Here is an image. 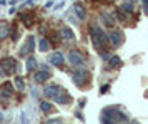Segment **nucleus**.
<instances>
[{
    "label": "nucleus",
    "mask_w": 148,
    "mask_h": 124,
    "mask_svg": "<svg viewBox=\"0 0 148 124\" xmlns=\"http://www.w3.org/2000/svg\"><path fill=\"white\" fill-rule=\"evenodd\" d=\"M92 40L97 48H103L108 43V35H105L98 26H95V28H92Z\"/></svg>",
    "instance_id": "f257e3e1"
},
{
    "label": "nucleus",
    "mask_w": 148,
    "mask_h": 124,
    "mask_svg": "<svg viewBox=\"0 0 148 124\" xmlns=\"http://www.w3.org/2000/svg\"><path fill=\"white\" fill-rule=\"evenodd\" d=\"M73 81H75V85L83 86L90 81V75H88V71H77L73 76Z\"/></svg>",
    "instance_id": "f03ea898"
},
{
    "label": "nucleus",
    "mask_w": 148,
    "mask_h": 124,
    "mask_svg": "<svg viewBox=\"0 0 148 124\" xmlns=\"http://www.w3.org/2000/svg\"><path fill=\"white\" fill-rule=\"evenodd\" d=\"M68 60L72 65H83V56L80 51H70L68 53Z\"/></svg>",
    "instance_id": "7ed1b4c3"
},
{
    "label": "nucleus",
    "mask_w": 148,
    "mask_h": 124,
    "mask_svg": "<svg viewBox=\"0 0 148 124\" xmlns=\"http://www.w3.org/2000/svg\"><path fill=\"white\" fill-rule=\"evenodd\" d=\"M60 91H62V89L58 88V86L52 85V86H47L43 93H45V96H48V98H57V94H58Z\"/></svg>",
    "instance_id": "20e7f679"
},
{
    "label": "nucleus",
    "mask_w": 148,
    "mask_h": 124,
    "mask_svg": "<svg viewBox=\"0 0 148 124\" xmlns=\"http://www.w3.org/2000/svg\"><path fill=\"white\" fill-rule=\"evenodd\" d=\"M63 55H62L60 51H57V53H53L52 56H50V61H52V65H57V66H60V65H63Z\"/></svg>",
    "instance_id": "39448f33"
},
{
    "label": "nucleus",
    "mask_w": 148,
    "mask_h": 124,
    "mask_svg": "<svg viewBox=\"0 0 148 124\" xmlns=\"http://www.w3.org/2000/svg\"><path fill=\"white\" fill-rule=\"evenodd\" d=\"M108 40L112 41V45L118 46L121 43V35L118 32H113V33H110V35H108Z\"/></svg>",
    "instance_id": "423d86ee"
},
{
    "label": "nucleus",
    "mask_w": 148,
    "mask_h": 124,
    "mask_svg": "<svg viewBox=\"0 0 148 124\" xmlns=\"http://www.w3.org/2000/svg\"><path fill=\"white\" fill-rule=\"evenodd\" d=\"M2 65H3V68H5V70H7V73H14L15 71V61L14 60H5V61H2Z\"/></svg>",
    "instance_id": "0eeeda50"
},
{
    "label": "nucleus",
    "mask_w": 148,
    "mask_h": 124,
    "mask_svg": "<svg viewBox=\"0 0 148 124\" xmlns=\"http://www.w3.org/2000/svg\"><path fill=\"white\" fill-rule=\"evenodd\" d=\"M57 101L60 103V104H67V103H70V94H67V93H63V91H60L58 94H57Z\"/></svg>",
    "instance_id": "6e6552de"
},
{
    "label": "nucleus",
    "mask_w": 148,
    "mask_h": 124,
    "mask_svg": "<svg viewBox=\"0 0 148 124\" xmlns=\"http://www.w3.org/2000/svg\"><path fill=\"white\" fill-rule=\"evenodd\" d=\"M48 78H50V75H48L47 71H40V73H37V76H35V79H37L38 83H43V81H47Z\"/></svg>",
    "instance_id": "1a4fd4ad"
},
{
    "label": "nucleus",
    "mask_w": 148,
    "mask_h": 124,
    "mask_svg": "<svg viewBox=\"0 0 148 124\" xmlns=\"http://www.w3.org/2000/svg\"><path fill=\"white\" fill-rule=\"evenodd\" d=\"M62 37H63L65 40H72V38H73V33H72V30H70V28L63 26V28H62Z\"/></svg>",
    "instance_id": "9d476101"
},
{
    "label": "nucleus",
    "mask_w": 148,
    "mask_h": 124,
    "mask_svg": "<svg viewBox=\"0 0 148 124\" xmlns=\"http://www.w3.org/2000/svg\"><path fill=\"white\" fill-rule=\"evenodd\" d=\"M118 66H121V61L118 56H113V58L110 60V63H108V68H118Z\"/></svg>",
    "instance_id": "9b49d317"
},
{
    "label": "nucleus",
    "mask_w": 148,
    "mask_h": 124,
    "mask_svg": "<svg viewBox=\"0 0 148 124\" xmlns=\"http://www.w3.org/2000/svg\"><path fill=\"white\" fill-rule=\"evenodd\" d=\"M40 108H42V111H43V112L53 111V106L50 104V103H47V101H42V103H40Z\"/></svg>",
    "instance_id": "f8f14e48"
},
{
    "label": "nucleus",
    "mask_w": 148,
    "mask_h": 124,
    "mask_svg": "<svg viewBox=\"0 0 148 124\" xmlns=\"http://www.w3.org/2000/svg\"><path fill=\"white\" fill-rule=\"evenodd\" d=\"M38 46H40L42 51H47L48 48H50V43H48V40H47V38H42V40H40V43H38Z\"/></svg>",
    "instance_id": "ddd939ff"
},
{
    "label": "nucleus",
    "mask_w": 148,
    "mask_h": 124,
    "mask_svg": "<svg viewBox=\"0 0 148 124\" xmlns=\"http://www.w3.org/2000/svg\"><path fill=\"white\" fill-rule=\"evenodd\" d=\"M35 68H37V61H35L34 58H28L27 60V70L28 71H34Z\"/></svg>",
    "instance_id": "4468645a"
},
{
    "label": "nucleus",
    "mask_w": 148,
    "mask_h": 124,
    "mask_svg": "<svg viewBox=\"0 0 148 124\" xmlns=\"http://www.w3.org/2000/svg\"><path fill=\"white\" fill-rule=\"evenodd\" d=\"M75 12H77V15H78L80 18L85 17V10H83V7H82L80 3H77V5H75Z\"/></svg>",
    "instance_id": "2eb2a0df"
},
{
    "label": "nucleus",
    "mask_w": 148,
    "mask_h": 124,
    "mask_svg": "<svg viewBox=\"0 0 148 124\" xmlns=\"http://www.w3.org/2000/svg\"><path fill=\"white\" fill-rule=\"evenodd\" d=\"M15 85L18 86V89H23V79H22L20 76H17V78H15Z\"/></svg>",
    "instance_id": "dca6fc26"
},
{
    "label": "nucleus",
    "mask_w": 148,
    "mask_h": 124,
    "mask_svg": "<svg viewBox=\"0 0 148 124\" xmlns=\"http://www.w3.org/2000/svg\"><path fill=\"white\" fill-rule=\"evenodd\" d=\"M7 32H8V28H7V26H3V28H0V38H3V37H7Z\"/></svg>",
    "instance_id": "f3484780"
},
{
    "label": "nucleus",
    "mask_w": 148,
    "mask_h": 124,
    "mask_svg": "<svg viewBox=\"0 0 148 124\" xmlns=\"http://www.w3.org/2000/svg\"><path fill=\"white\" fill-rule=\"evenodd\" d=\"M48 124H62V121H60V119H57V121H50Z\"/></svg>",
    "instance_id": "a211bd4d"
},
{
    "label": "nucleus",
    "mask_w": 148,
    "mask_h": 124,
    "mask_svg": "<svg viewBox=\"0 0 148 124\" xmlns=\"http://www.w3.org/2000/svg\"><path fill=\"white\" fill-rule=\"evenodd\" d=\"M108 88H110V86H107V85H105V86H101V93H107Z\"/></svg>",
    "instance_id": "6ab92c4d"
},
{
    "label": "nucleus",
    "mask_w": 148,
    "mask_h": 124,
    "mask_svg": "<svg viewBox=\"0 0 148 124\" xmlns=\"http://www.w3.org/2000/svg\"><path fill=\"white\" fill-rule=\"evenodd\" d=\"M2 119H3V114H2V112H0V121H2Z\"/></svg>",
    "instance_id": "aec40b11"
},
{
    "label": "nucleus",
    "mask_w": 148,
    "mask_h": 124,
    "mask_svg": "<svg viewBox=\"0 0 148 124\" xmlns=\"http://www.w3.org/2000/svg\"><path fill=\"white\" fill-rule=\"evenodd\" d=\"M145 3H147V5H148V0H145Z\"/></svg>",
    "instance_id": "412c9836"
}]
</instances>
